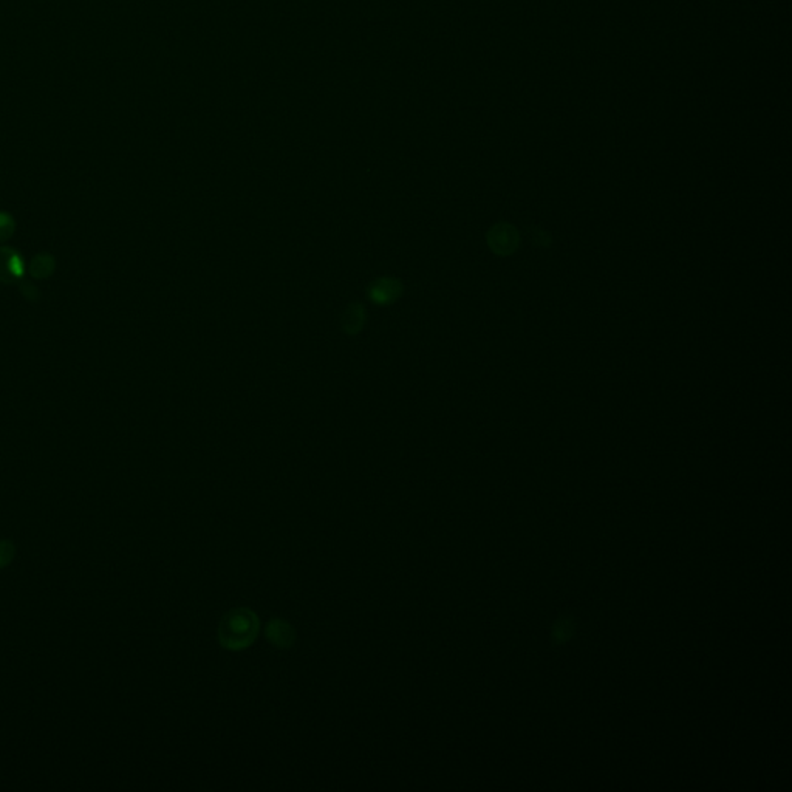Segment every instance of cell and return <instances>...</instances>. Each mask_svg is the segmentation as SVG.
<instances>
[{"label": "cell", "instance_id": "6da1fadb", "mask_svg": "<svg viewBox=\"0 0 792 792\" xmlns=\"http://www.w3.org/2000/svg\"><path fill=\"white\" fill-rule=\"evenodd\" d=\"M259 632V619L249 608H236L223 616L219 625V641L228 650L249 647Z\"/></svg>", "mask_w": 792, "mask_h": 792}, {"label": "cell", "instance_id": "7a4b0ae2", "mask_svg": "<svg viewBox=\"0 0 792 792\" xmlns=\"http://www.w3.org/2000/svg\"><path fill=\"white\" fill-rule=\"evenodd\" d=\"M488 243L490 249L498 255H510L520 245V236L517 229L507 223H498L488 234Z\"/></svg>", "mask_w": 792, "mask_h": 792}, {"label": "cell", "instance_id": "3957f363", "mask_svg": "<svg viewBox=\"0 0 792 792\" xmlns=\"http://www.w3.org/2000/svg\"><path fill=\"white\" fill-rule=\"evenodd\" d=\"M23 262L19 253L13 248H0V282L13 283L22 279L23 275Z\"/></svg>", "mask_w": 792, "mask_h": 792}, {"label": "cell", "instance_id": "277c9868", "mask_svg": "<svg viewBox=\"0 0 792 792\" xmlns=\"http://www.w3.org/2000/svg\"><path fill=\"white\" fill-rule=\"evenodd\" d=\"M266 638L270 639V642L274 645V647H279V649H288L292 645L296 639V633H295V628H292L288 622L282 621V619H273L270 621L268 627H266Z\"/></svg>", "mask_w": 792, "mask_h": 792}, {"label": "cell", "instance_id": "5b68a950", "mask_svg": "<svg viewBox=\"0 0 792 792\" xmlns=\"http://www.w3.org/2000/svg\"><path fill=\"white\" fill-rule=\"evenodd\" d=\"M55 270L53 257L48 254H39L30 263V274L34 279H47Z\"/></svg>", "mask_w": 792, "mask_h": 792}, {"label": "cell", "instance_id": "8992f818", "mask_svg": "<svg viewBox=\"0 0 792 792\" xmlns=\"http://www.w3.org/2000/svg\"><path fill=\"white\" fill-rule=\"evenodd\" d=\"M14 234V220L10 214L0 212V243Z\"/></svg>", "mask_w": 792, "mask_h": 792}, {"label": "cell", "instance_id": "52a82bcc", "mask_svg": "<svg viewBox=\"0 0 792 792\" xmlns=\"http://www.w3.org/2000/svg\"><path fill=\"white\" fill-rule=\"evenodd\" d=\"M14 556V546L10 541H0V568L5 566Z\"/></svg>", "mask_w": 792, "mask_h": 792}, {"label": "cell", "instance_id": "ba28073f", "mask_svg": "<svg viewBox=\"0 0 792 792\" xmlns=\"http://www.w3.org/2000/svg\"><path fill=\"white\" fill-rule=\"evenodd\" d=\"M528 234H529L531 240H534V243H537V245H540V246H548L549 242H551L549 234H548V232H545V231H540V229L534 228L532 231L529 229Z\"/></svg>", "mask_w": 792, "mask_h": 792}]
</instances>
